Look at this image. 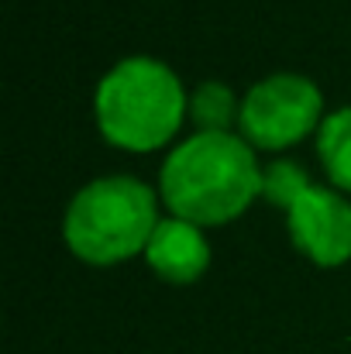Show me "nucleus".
I'll use <instances>...</instances> for the list:
<instances>
[{
    "label": "nucleus",
    "mask_w": 351,
    "mask_h": 354,
    "mask_svg": "<svg viewBox=\"0 0 351 354\" xmlns=\"http://www.w3.org/2000/svg\"><path fill=\"white\" fill-rule=\"evenodd\" d=\"M324 93L300 73H272L258 80L237 114V134L262 151H286L324 124Z\"/></svg>",
    "instance_id": "obj_4"
},
{
    "label": "nucleus",
    "mask_w": 351,
    "mask_h": 354,
    "mask_svg": "<svg viewBox=\"0 0 351 354\" xmlns=\"http://www.w3.org/2000/svg\"><path fill=\"white\" fill-rule=\"evenodd\" d=\"M241 104L234 100V90L221 80H207L190 93V118L200 131H231L237 124Z\"/></svg>",
    "instance_id": "obj_8"
},
{
    "label": "nucleus",
    "mask_w": 351,
    "mask_h": 354,
    "mask_svg": "<svg viewBox=\"0 0 351 354\" xmlns=\"http://www.w3.org/2000/svg\"><path fill=\"white\" fill-rule=\"evenodd\" d=\"M145 261L162 282L193 286L210 268V241L204 227L179 217H165L145 248Z\"/></svg>",
    "instance_id": "obj_6"
},
{
    "label": "nucleus",
    "mask_w": 351,
    "mask_h": 354,
    "mask_svg": "<svg viewBox=\"0 0 351 354\" xmlns=\"http://www.w3.org/2000/svg\"><path fill=\"white\" fill-rule=\"evenodd\" d=\"M159 196L179 221L224 227L262 196V165L241 134L197 131L165 155Z\"/></svg>",
    "instance_id": "obj_1"
},
{
    "label": "nucleus",
    "mask_w": 351,
    "mask_h": 354,
    "mask_svg": "<svg viewBox=\"0 0 351 354\" xmlns=\"http://www.w3.org/2000/svg\"><path fill=\"white\" fill-rule=\"evenodd\" d=\"M293 248L317 268H341L351 261V200L334 186H310L286 214Z\"/></svg>",
    "instance_id": "obj_5"
},
{
    "label": "nucleus",
    "mask_w": 351,
    "mask_h": 354,
    "mask_svg": "<svg viewBox=\"0 0 351 354\" xmlns=\"http://www.w3.org/2000/svg\"><path fill=\"white\" fill-rule=\"evenodd\" d=\"M317 158L338 193L351 196V107L331 111L317 131Z\"/></svg>",
    "instance_id": "obj_7"
},
{
    "label": "nucleus",
    "mask_w": 351,
    "mask_h": 354,
    "mask_svg": "<svg viewBox=\"0 0 351 354\" xmlns=\"http://www.w3.org/2000/svg\"><path fill=\"white\" fill-rule=\"evenodd\" d=\"M162 196L134 176H100L87 183L66 207L62 241L66 248L97 268H111L145 254L159 217Z\"/></svg>",
    "instance_id": "obj_3"
},
{
    "label": "nucleus",
    "mask_w": 351,
    "mask_h": 354,
    "mask_svg": "<svg viewBox=\"0 0 351 354\" xmlns=\"http://www.w3.org/2000/svg\"><path fill=\"white\" fill-rule=\"evenodd\" d=\"M93 114L107 145L148 155L169 145L190 118V93L162 59L127 55L97 83Z\"/></svg>",
    "instance_id": "obj_2"
},
{
    "label": "nucleus",
    "mask_w": 351,
    "mask_h": 354,
    "mask_svg": "<svg viewBox=\"0 0 351 354\" xmlns=\"http://www.w3.org/2000/svg\"><path fill=\"white\" fill-rule=\"evenodd\" d=\"M310 186H314V183H310L307 169H303L300 162H293V158H276L272 165L262 169V200H265L269 207L286 210V214H289V207H293Z\"/></svg>",
    "instance_id": "obj_9"
}]
</instances>
